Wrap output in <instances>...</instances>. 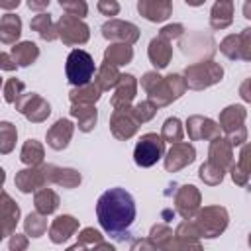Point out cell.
<instances>
[{"label":"cell","instance_id":"3","mask_svg":"<svg viewBox=\"0 0 251 251\" xmlns=\"http://www.w3.org/2000/svg\"><path fill=\"white\" fill-rule=\"evenodd\" d=\"M163 155V141L155 133H147L141 137V141L135 147V163L139 167H151L155 165Z\"/></svg>","mask_w":251,"mask_h":251},{"label":"cell","instance_id":"1","mask_svg":"<svg viewBox=\"0 0 251 251\" xmlns=\"http://www.w3.org/2000/svg\"><path fill=\"white\" fill-rule=\"evenodd\" d=\"M96 216L102 229L114 237L124 239L135 220V202L126 188H110L100 194L96 202Z\"/></svg>","mask_w":251,"mask_h":251},{"label":"cell","instance_id":"2","mask_svg":"<svg viewBox=\"0 0 251 251\" xmlns=\"http://www.w3.org/2000/svg\"><path fill=\"white\" fill-rule=\"evenodd\" d=\"M65 71H67V78L71 84L84 86L86 82H90V78L94 75V59L90 57V53H86L82 49H75L67 57Z\"/></svg>","mask_w":251,"mask_h":251}]
</instances>
